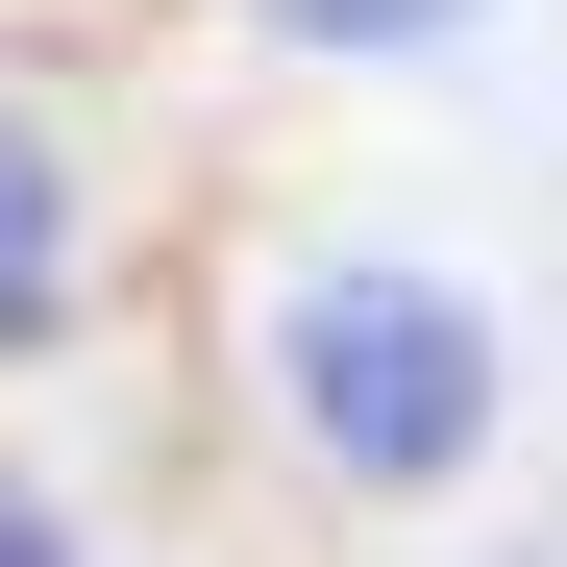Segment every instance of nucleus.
<instances>
[{
	"label": "nucleus",
	"mask_w": 567,
	"mask_h": 567,
	"mask_svg": "<svg viewBox=\"0 0 567 567\" xmlns=\"http://www.w3.org/2000/svg\"><path fill=\"white\" fill-rule=\"evenodd\" d=\"M0 567H100V543H74V518L25 494V468H0Z\"/></svg>",
	"instance_id": "20e7f679"
},
{
	"label": "nucleus",
	"mask_w": 567,
	"mask_h": 567,
	"mask_svg": "<svg viewBox=\"0 0 567 567\" xmlns=\"http://www.w3.org/2000/svg\"><path fill=\"white\" fill-rule=\"evenodd\" d=\"M247 25L297 50V74H420V50H468V25H494V0H247Z\"/></svg>",
	"instance_id": "7ed1b4c3"
},
{
	"label": "nucleus",
	"mask_w": 567,
	"mask_h": 567,
	"mask_svg": "<svg viewBox=\"0 0 567 567\" xmlns=\"http://www.w3.org/2000/svg\"><path fill=\"white\" fill-rule=\"evenodd\" d=\"M100 321V148H74L25 74H0V370Z\"/></svg>",
	"instance_id": "f03ea898"
},
{
	"label": "nucleus",
	"mask_w": 567,
	"mask_h": 567,
	"mask_svg": "<svg viewBox=\"0 0 567 567\" xmlns=\"http://www.w3.org/2000/svg\"><path fill=\"white\" fill-rule=\"evenodd\" d=\"M247 370H271V444H297L321 494H370V518L468 494V468H494V420H518L494 297H468V271H420V247H297V271H271V321H247Z\"/></svg>",
	"instance_id": "f257e3e1"
}]
</instances>
